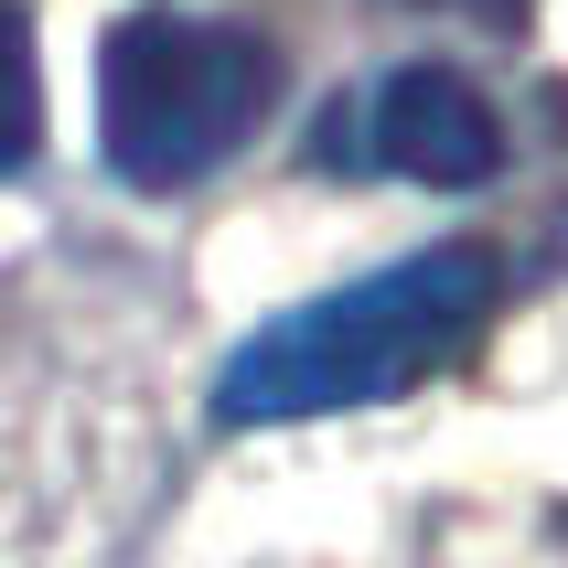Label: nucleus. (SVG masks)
I'll use <instances>...</instances> for the list:
<instances>
[{"label": "nucleus", "mask_w": 568, "mask_h": 568, "mask_svg": "<svg viewBox=\"0 0 568 568\" xmlns=\"http://www.w3.org/2000/svg\"><path fill=\"white\" fill-rule=\"evenodd\" d=\"M429 11H462V22H483V32H526L537 22V0H429Z\"/></svg>", "instance_id": "nucleus-5"}, {"label": "nucleus", "mask_w": 568, "mask_h": 568, "mask_svg": "<svg viewBox=\"0 0 568 568\" xmlns=\"http://www.w3.org/2000/svg\"><path fill=\"white\" fill-rule=\"evenodd\" d=\"M43 151V43H32V11L0 0V183Z\"/></svg>", "instance_id": "nucleus-4"}, {"label": "nucleus", "mask_w": 568, "mask_h": 568, "mask_svg": "<svg viewBox=\"0 0 568 568\" xmlns=\"http://www.w3.org/2000/svg\"><path fill=\"white\" fill-rule=\"evenodd\" d=\"M505 301V257L483 236H429L397 268L290 301L215 365V418L225 429H301V418L386 408L450 365Z\"/></svg>", "instance_id": "nucleus-1"}, {"label": "nucleus", "mask_w": 568, "mask_h": 568, "mask_svg": "<svg viewBox=\"0 0 568 568\" xmlns=\"http://www.w3.org/2000/svg\"><path fill=\"white\" fill-rule=\"evenodd\" d=\"M322 151H333V172H386V183H418V193H483L505 172V119L462 64L418 54V64H376L322 119Z\"/></svg>", "instance_id": "nucleus-3"}, {"label": "nucleus", "mask_w": 568, "mask_h": 568, "mask_svg": "<svg viewBox=\"0 0 568 568\" xmlns=\"http://www.w3.org/2000/svg\"><path fill=\"white\" fill-rule=\"evenodd\" d=\"M280 108V43L225 11H129L97 43V151L129 193H193Z\"/></svg>", "instance_id": "nucleus-2"}]
</instances>
